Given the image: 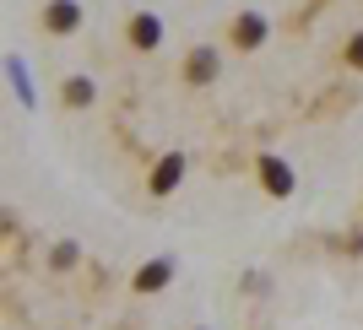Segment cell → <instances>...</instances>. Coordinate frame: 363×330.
Here are the masks:
<instances>
[{
  "label": "cell",
  "mask_w": 363,
  "mask_h": 330,
  "mask_svg": "<svg viewBox=\"0 0 363 330\" xmlns=\"http://www.w3.org/2000/svg\"><path fill=\"white\" fill-rule=\"evenodd\" d=\"M190 76H196V81H212V76H217V55H212V49L190 55Z\"/></svg>",
  "instance_id": "6"
},
{
  "label": "cell",
  "mask_w": 363,
  "mask_h": 330,
  "mask_svg": "<svg viewBox=\"0 0 363 330\" xmlns=\"http://www.w3.org/2000/svg\"><path fill=\"white\" fill-rule=\"evenodd\" d=\"M11 81H16V98H22V103H33V87H28V71H22V60H11Z\"/></svg>",
  "instance_id": "8"
},
{
  "label": "cell",
  "mask_w": 363,
  "mask_h": 330,
  "mask_svg": "<svg viewBox=\"0 0 363 330\" xmlns=\"http://www.w3.org/2000/svg\"><path fill=\"white\" fill-rule=\"evenodd\" d=\"M347 60H352V65H363V33H358V38H352V49H347Z\"/></svg>",
  "instance_id": "9"
},
{
  "label": "cell",
  "mask_w": 363,
  "mask_h": 330,
  "mask_svg": "<svg viewBox=\"0 0 363 330\" xmlns=\"http://www.w3.org/2000/svg\"><path fill=\"white\" fill-rule=\"evenodd\" d=\"M233 38H239L244 49H255L260 38H266V16H255V11H244L239 22H233Z\"/></svg>",
  "instance_id": "1"
},
{
  "label": "cell",
  "mask_w": 363,
  "mask_h": 330,
  "mask_svg": "<svg viewBox=\"0 0 363 330\" xmlns=\"http://www.w3.org/2000/svg\"><path fill=\"white\" fill-rule=\"evenodd\" d=\"M179 168H184L179 152H174V157H163V163H157V173H152V190H157V195H163V190H174V184H179Z\"/></svg>",
  "instance_id": "4"
},
{
  "label": "cell",
  "mask_w": 363,
  "mask_h": 330,
  "mask_svg": "<svg viewBox=\"0 0 363 330\" xmlns=\"http://www.w3.org/2000/svg\"><path fill=\"white\" fill-rule=\"evenodd\" d=\"M260 173H266V184H272L277 195H288V190H293V173H288V163H277V157H266V163H260Z\"/></svg>",
  "instance_id": "5"
},
{
  "label": "cell",
  "mask_w": 363,
  "mask_h": 330,
  "mask_svg": "<svg viewBox=\"0 0 363 330\" xmlns=\"http://www.w3.org/2000/svg\"><path fill=\"white\" fill-rule=\"evenodd\" d=\"M65 103H92V81L87 76H71V81H65Z\"/></svg>",
  "instance_id": "7"
},
{
  "label": "cell",
  "mask_w": 363,
  "mask_h": 330,
  "mask_svg": "<svg viewBox=\"0 0 363 330\" xmlns=\"http://www.w3.org/2000/svg\"><path fill=\"white\" fill-rule=\"evenodd\" d=\"M157 38H163V22H157V16H136V22H130V44L136 49H157Z\"/></svg>",
  "instance_id": "2"
},
{
  "label": "cell",
  "mask_w": 363,
  "mask_h": 330,
  "mask_svg": "<svg viewBox=\"0 0 363 330\" xmlns=\"http://www.w3.org/2000/svg\"><path fill=\"white\" fill-rule=\"evenodd\" d=\"M44 22H49V28H55V33H71L76 22H82V11H76V0H55Z\"/></svg>",
  "instance_id": "3"
}]
</instances>
